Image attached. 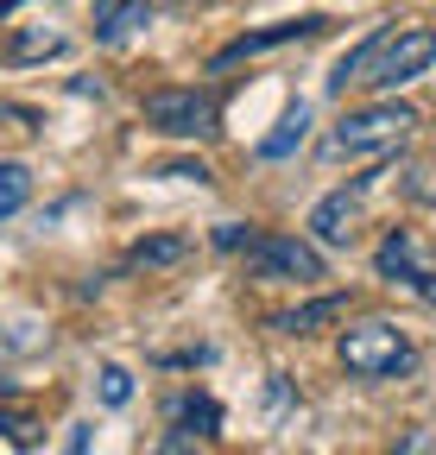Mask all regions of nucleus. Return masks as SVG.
I'll return each instance as SVG.
<instances>
[{
	"instance_id": "obj_15",
	"label": "nucleus",
	"mask_w": 436,
	"mask_h": 455,
	"mask_svg": "<svg viewBox=\"0 0 436 455\" xmlns=\"http://www.w3.org/2000/svg\"><path fill=\"white\" fill-rule=\"evenodd\" d=\"M32 57H64V32H13L7 64H32Z\"/></svg>"
},
{
	"instance_id": "obj_20",
	"label": "nucleus",
	"mask_w": 436,
	"mask_h": 455,
	"mask_svg": "<svg viewBox=\"0 0 436 455\" xmlns=\"http://www.w3.org/2000/svg\"><path fill=\"white\" fill-rule=\"evenodd\" d=\"M89 443H95V430H89V424H70V436H64V455H89Z\"/></svg>"
},
{
	"instance_id": "obj_19",
	"label": "nucleus",
	"mask_w": 436,
	"mask_h": 455,
	"mask_svg": "<svg viewBox=\"0 0 436 455\" xmlns=\"http://www.w3.org/2000/svg\"><path fill=\"white\" fill-rule=\"evenodd\" d=\"M152 455H196V436H190V430H178V424H171V430H165V436H158V449H152Z\"/></svg>"
},
{
	"instance_id": "obj_16",
	"label": "nucleus",
	"mask_w": 436,
	"mask_h": 455,
	"mask_svg": "<svg viewBox=\"0 0 436 455\" xmlns=\"http://www.w3.org/2000/svg\"><path fill=\"white\" fill-rule=\"evenodd\" d=\"M0 436H7L13 449H32V443H38V418H32V411H13V405H0Z\"/></svg>"
},
{
	"instance_id": "obj_18",
	"label": "nucleus",
	"mask_w": 436,
	"mask_h": 455,
	"mask_svg": "<svg viewBox=\"0 0 436 455\" xmlns=\"http://www.w3.org/2000/svg\"><path fill=\"white\" fill-rule=\"evenodd\" d=\"M158 178H190V184H209L215 171H209L202 158H178V164H165V171H158Z\"/></svg>"
},
{
	"instance_id": "obj_14",
	"label": "nucleus",
	"mask_w": 436,
	"mask_h": 455,
	"mask_svg": "<svg viewBox=\"0 0 436 455\" xmlns=\"http://www.w3.org/2000/svg\"><path fill=\"white\" fill-rule=\"evenodd\" d=\"M171 424H178V430L190 424L196 436H209L215 424H222V405H215V398H196V392H184L178 405H171Z\"/></svg>"
},
{
	"instance_id": "obj_6",
	"label": "nucleus",
	"mask_w": 436,
	"mask_h": 455,
	"mask_svg": "<svg viewBox=\"0 0 436 455\" xmlns=\"http://www.w3.org/2000/svg\"><path fill=\"white\" fill-rule=\"evenodd\" d=\"M373 272L386 278V284H405L411 298L436 304V266H430V253L417 241V228H392V235L373 247Z\"/></svg>"
},
{
	"instance_id": "obj_21",
	"label": "nucleus",
	"mask_w": 436,
	"mask_h": 455,
	"mask_svg": "<svg viewBox=\"0 0 436 455\" xmlns=\"http://www.w3.org/2000/svg\"><path fill=\"white\" fill-rule=\"evenodd\" d=\"M392 455H430V430H411L405 443H392Z\"/></svg>"
},
{
	"instance_id": "obj_2",
	"label": "nucleus",
	"mask_w": 436,
	"mask_h": 455,
	"mask_svg": "<svg viewBox=\"0 0 436 455\" xmlns=\"http://www.w3.org/2000/svg\"><path fill=\"white\" fill-rule=\"evenodd\" d=\"M336 361H342L354 379H399V373L417 367V341H411L399 323H379V316H373V323L342 329Z\"/></svg>"
},
{
	"instance_id": "obj_8",
	"label": "nucleus",
	"mask_w": 436,
	"mask_h": 455,
	"mask_svg": "<svg viewBox=\"0 0 436 455\" xmlns=\"http://www.w3.org/2000/svg\"><path fill=\"white\" fill-rule=\"evenodd\" d=\"M367 190L373 178H354L348 190H329L316 209H310V241L316 247H348L354 241V228H361V209H367Z\"/></svg>"
},
{
	"instance_id": "obj_10",
	"label": "nucleus",
	"mask_w": 436,
	"mask_h": 455,
	"mask_svg": "<svg viewBox=\"0 0 436 455\" xmlns=\"http://www.w3.org/2000/svg\"><path fill=\"white\" fill-rule=\"evenodd\" d=\"M348 291H329V298H310V304H297V310H279V316H272V329H279V335H316L322 323H342L348 316Z\"/></svg>"
},
{
	"instance_id": "obj_5",
	"label": "nucleus",
	"mask_w": 436,
	"mask_h": 455,
	"mask_svg": "<svg viewBox=\"0 0 436 455\" xmlns=\"http://www.w3.org/2000/svg\"><path fill=\"white\" fill-rule=\"evenodd\" d=\"M436 64V26H392V38L379 44V57L367 64V76H361V89H399V83H411V76H424Z\"/></svg>"
},
{
	"instance_id": "obj_9",
	"label": "nucleus",
	"mask_w": 436,
	"mask_h": 455,
	"mask_svg": "<svg viewBox=\"0 0 436 455\" xmlns=\"http://www.w3.org/2000/svg\"><path fill=\"white\" fill-rule=\"evenodd\" d=\"M158 13H152V0H101L95 7V44H127V38H139L146 26H152Z\"/></svg>"
},
{
	"instance_id": "obj_24",
	"label": "nucleus",
	"mask_w": 436,
	"mask_h": 455,
	"mask_svg": "<svg viewBox=\"0 0 436 455\" xmlns=\"http://www.w3.org/2000/svg\"><path fill=\"white\" fill-rule=\"evenodd\" d=\"M184 7H209V0H184Z\"/></svg>"
},
{
	"instance_id": "obj_1",
	"label": "nucleus",
	"mask_w": 436,
	"mask_h": 455,
	"mask_svg": "<svg viewBox=\"0 0 436 455\" xmlns=\"http://www.w3.org/2000/svg\"><path fill=\"white\" fill-rule=\"evenodd\" d=\"M411 133H417V108H411V101H373V108H361V114H342V121L322 133L316 158H322V164L392 158Z\"/></svg>"
},
{
	"instance_id": "obj_3",
	"label": "nucleus",
	"mask_w": 436,
	"mask_h": 455,
	"mask_svg": "<svg viewBox=\"0 0 436 455\" xmlns=\"http://www.w3.org/2000/svg\"><path fill=\"white\" fill-rule=\"evenodd\" d=\"M146 127L165 133V140H209L222 127V95L215 89H152L139 101Z\"/></svg>"
},
{
	"instance_id": "obj_12",
	"label": "nucleus",
	"mask_w": 436,
	"mask_h": 455,
	"mask_svg": "<svg viewBox=\"0 0 436 455\" xmlns=\"http://www.w3.org/2000/svg\"><path fill=\"white\" fill-rule=\"evenodd\" d=\"M190 253V235H152L127 247V272H158V266H178Z\"/></svg>"
},
{
	"instance_id": "obj_11",
	"label": "nucleus",
	"mask_w": 436,
	"mask_h": 455,
	"mask_svg": "<svg viewBox=\"0 0 436 455\" xmlns=\"http://www.w3.org/2000/svg\"><path fill=\"white\" fill-rule=\"evenodd\" d=\"M304 133H310V108L291 101V108L279 114V127H272V133L253 146V158H259V164H279V158H291V152L304 146Z\"/></svg>"
},
{
	"instance_id": "obj_25",
	"label": "nucleus",
	"mask_w": 436,
	"mask_h": 455,
	"mask_svg": "<svg viewBox=\"0 0 436 455\" xmlns=\"http://www.w3.org/2000/svg\"><path fill=\"white\" fill-rule=\"evenodd\" d=\"M7 392H13V386H7V379H0V398H7Z\"/></svg>"
},
{
	"instance_id": "obj_7",
	"label": "nucleus",
	"mask_w": 436,
	"mask_h": 455,
	"mask_svg": "<svg viewBox=\"0 0 436 455\" xmlns=\"http://www.w3.org/2000/svg\"><path fill=\"white\" fill-rule=\"evenodd\" d=\"M329 32V20L322 13H304V20H279V26H259V32H241L234 44H222L209 57L215 70H228V64H247V57H266V51H285V44H310Z\"/></svg>"
},
{
	"instance_id": "obj_23",
	"label": "nucleus",
	"mask_w": 436,
	"mask_h": 455,
	"mask_svg": "<svg viewBox=\"0 0 436 455\" xmlns=\"http://www.w3.org/2000/svg\"><path fill=\"white\" fill-rule=\"evenodd\" d=\"M13 7H20V0H0V13H13Z\"/></svg>"
},
{
	"instance_id": "obj_4",
	"label": "nucleus",
	"mask_w": 436,
	"mask_h": 455,
	"mask_svg": "<svg viewBox=\"0 0 436 455\" xmlns=\"http://www.w3.org/2000/svg\"><path fill=\"white\" fill-rule=\"evenodd\" d=\"M247 272L266 278V284H316V278H329L322 247L297 241V235H253L247 241Z\"/></svg>"
},
{
	"instance_id": "obj_13",
	"label": "nucleus",
	"mask_w": 436,
	"mask_h": 455,
	"mask_svg": "<svg viewBox=\"0 0 436 455\" xmlns=\"http://www.w3.org/2000/svg\"><path fill=\"white\" fill-rule=\"evenodd\" d=\"M26 203H32V164L0 158V221H13Z\"/></svg>"
},
{
	"instance_id": "obj_22",
	"label": "nucleus",
	"mask_w": 436,
	"mask_h": 455,
	"mask_svg": "<svg viewBox=\"0 0 436 455\" xmlns=\"http://www.w3.org/2000/svg\"><path fill=\"white\" fill-rule=\"evenodd\" d=\"M7 348H26V341H13V335H7V329H0V355H7Z\"/></svg>"
},
{
	"instance_id": "obj_17",
	"label": "nucleus",
	"mask_w": 436,
	"mask_h": 455,
	"mask_svg": "<svg viewBox=\"0 0 436 455\" xmlns=\"http://www.w3.org/2000/svg\"><path fill=\"white\" fill-rule=\"evenodd\" d=\"M95 392H101V405L121 411L127 398H133V373H127V367H101V373H95Z\"/></svg>"
}]
</instances>
